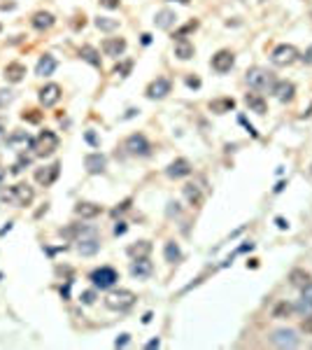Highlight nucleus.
I'll list each match as a JSON object with an SVG mask.
<instances>
[{"mask_svg":"<svg viewBox=\"0 0 312 350\" xmlns=\"http://www.w3.org/2000/svg\"><path fill=\"white\" fill-rule=\"evenodd\" d=\"M30 150H33V154H35V157H42V159L52 157V154L58 150V135L54 133V131H49V128L40 131V133H37V138H33V140H30Z\"/></svg>","mask_w":312,"mask_h":350,"instance_id":"f257e3e1","label":"nucleus"},{"mask_svg":"<svg viewBox=\"0 0 312 350\" xmlns=\"http://www.w3.org/2000/svg\"><path fill=\"white\" fill-rule=\"evenodd\" d=\"M2 198H5V201H9V203H14V206H19V208H26V206H30V203H33L35 191H33V187H30L28 182H17V185L9 189V191Z\"/></svg>","mask_w":312,"mask_h":350,"instance_id":"f03ea898","label":"nucleus"},{"mask_svg":"<svg viewBox=\"0 0 312 350\" xmlns=\"http://www.w3.org/2000/svg\"><path fill=\"white\" fill-rule=\"evenodd\" d=\"M245 80H247V84L254 91H268V89H273V84H275L273 72L266 70V68H250L247 75H245Z\"/></svg>","mask_w":312,"mask_h":350,"instance_id":"7ed1b4c3","label":"nucleus"},{"mask_svg":"<svg viewBox=\"0 0 312 350\" xmlns=\"http://www.w3.org/2000/svg\"><path fill=\"white\" fill-rule=\"evenodd\" d=\"M135 299H138V296H135L131 289H114V292H110V294L105 296V306L112 308V311H128V308L135 304Z\"/></svg>","mask_w":312,"mask_h":350,"instance_id":"20e7f679","label":"nucleus"},{"mask_svg":"<svg viewBox=\"0 0 312 350\" xmlns=\"http://www.w3.org/2000/svg\"><path fill=\"white\" fill-rule=\"evenodd\" d=\"M124 150L128 154H133V157H149L152 145H149V140H147L142 133H133V135H128V138H126Z\"/></svg>","mask_w":312,"mask_h":350,"instance_id":"39448f33","label":"nucleus"},{"mask_svg":"<svg viewBox=\"0 0 312 350\" xmlns=\"http://www.w3.org/2000/svg\"><path fill=\"white\" fill-rule=\"evenodd\" d=\"M116 280H119V273H116L112 266H100L91 273V283L100 289H110L116 285Z\"/></svg>","mask_w":312,"mask_h":350,"instance_id":"423d86ee","label":"nucleus"},{"mask_svg":"<svg viewBox=\"0 0 312 350\" xmlns=\"http://www.w3.org/2000/svg\"><path fill=\"white\" fill-rule=\"evenodd\" d=\"M75 248H77V252H80L82 257H91V255H96V252L100 250V241H98V233H96V229L89 233H82L80 238H75Z\"/></svg>","mask_w":312,"mask_h":350,"instance_id":"0eeeda50","label":"nucleus"},{"mask_svg":"<svg viewBox=\"0 0 312 350\" xmlns=\"http://www.w3.org/2000/svg\"><path fill=\"white\" fill-rule=\"evenodd\" d=\"M270 61L280 65V68H284V65H291L294 61H298V49L294 45H277L273 49V54H270Z\"/></svg>","mask_w":312,"mask_h":350,"instance_id":"6e6552de","label":"nucleus"},{"mask_svg":"<svg viewBox=\"0 0 312 350\" xmlns=\"http://www.w3.org/2000/svg\"><path fill=\"white\" fill-rule=\"evenodd\" d=\"M270 343L277 346V348H296L301 339H298V334L294 329H275L273 336H270Z\"/></svg>","mask_w":312,"mask_h":350,"instance_id":"1a4fd4ad","label":"nucleus"},{"mask_svg":"<svg viewBox=\"0 0 312 350\" xmlns=\"http://www.w3.org/2000/svg\"><path fill=\"white\" fill-rule=\"evenodd\" d=\"M210 65H212L214 72H228L235 65V54L233 52H228V49H222V52H217V54L212 56V61H210Z\"/></svg>","mask_w":312,"mask_h":350,"instance_id":"9d476101","label":"nucleus"},{"mask_svg":"<svg viewBox=\"0 0 312 350\" xmlns=\"http://www.w3.org/2000/svg\"><path fill=\"white\" fill-rule=\"evenodd\" d=\"M270 94L275 96L280 103H289V100L296 96V87L294 82H286V80H277L275 84H273V89H270Z\"/></svg>","mask_w":312,"mask_h":350,"instance_id":"9b49d317","label":"nucleus"},{"mask_svg":"<svg viewBox=\"0 0 312 350\" xmlns=\"http://www.w3.org/2000/svg\"><path fill=\"white\" fill-rule=\"evenodd\" d=\"M58 173H61V163L54 161V163H49V166H45V168H37V171H35V182H40V185L49 187V185H54V182H56Z\"/></svg>","mask_w":312,"mask_h":350,"instance_id":"f8f14e48","label":"nucleus"},{"mask_svg":"<svg viewBox=\"0 0 312 350\" xmlns=\"http://www.w3.org/2000/svg\"><path fill=\"white\" fill-rule=\"evenodd\" d=\"M61 100V87L58 84H45L42 89H40V103H42V108H54L56 103Z\"/></svg>","mask_w":312,"mask_h":350,"instance_id":"ddd939ff","label":"nucleus"},{"mask_svg":"<svg viewBox=\"0 0 312 350\" xmlns=\"http://www.w3.org/2000/svg\"><path fill=\"white\" fill-rule=\"evenodd\" d=\"M170 87H172V84H170L168 77H156V80H154L152 84L147 87V96H149V98H154V100L166 98V96L170 94Z\"/></svg>","mask_w":312,"mask_h":350,"instance_id":"4468645a","label":"nucleus"},{"mask_svg":"<svg viewBox=\"0 0 312 350\" xmlns=\"http://www.w3.org/2000/svg\"><path fill=\"white\" fill-rule=\"evenodd\" d=\"M84 166H86V171L91 173V175H98V173L105 171L107 166V157L100 152H91L84 157Z\"/></svg>","mask_w":312,"mask_h":350,"instance_id":"2eb2a0df","label":"nucleus"},{"mask_svg":"<svg viewBox=\"0 0 312 350\" xmlns=\"http://www.w3.org/2000/svg\"><path fill=\"white\" fill-rule=\"evenodd\" d=\"M103 52H105V56L119 59L126 52V40L124 37H105L103 40Z\"/></svg>","mask_w":312,"mask_h":350,"instance_id":"dca6fc26","label":"nucleus"},{"mask_svg":"<svg viewBox=\"0 0 312 350\" xmlns=\"http://www.w3.org/2000/svg\"><path fill=\"white\" fill-rule=\"evenodd\" d=\"M152 261H149V257H140V259H133V264H131V276L138 280H142V278H149L152 276Z\"/></svg>","mask_w":312,"mask_h":350,"instance_id":"f3484780","label":"nucleus"},{"mask_svg":"<svg viewBox=\"0 0 312 350\" xmlns=\"http://www.w3.org/2000/svg\"><path fill=\"white\" fill-rule=\"evenodd\" d=\"M166 175L172 180H179V178H187L191 175V163L187 159H175V161L170 163L168 168H166Z\"/></svg>","mask_w":312,"mask_h":350,"instance_id":"a211bd4d","label":"nucleus"},{"mask_svg":"<svg viewBox=\"0 0 312 350\" xmlns=\"http://www.w3.org/2000/svg\"><path fill=\"white\" fill-rule=\"evenodd\" d=\"M26 77V65L19 61H12L5 65V80L12 82V84H17V82H21Z\"/></svg>","mask_w":312,"mask_h":350,"instance_id":"6ab92c4d","label":"nucleus"},{"mask_svg":"<svg viewBox=\"0 0 312 350\" xmlns=\"http://www.w3.org/2000/svg\"><path fill=\"white\" fill-rule=\"evenodd\" d=\"M56 65H58V61H56L52 54L40 56V61H37V65H35V75H40V77H49V75L56 70Z\"/></svg>","mask_w":312,"mask_h":350,"instance_id":"aec40b11","label":"nucleus"},{"mask_svg":"<svg viewBox=\"0 0 312 350\" xmlns=\"http://www.w3.org/2000/svg\"><path fill=\"white\" fill-rule=\"evenodd\" d=\"M194 52H196V49H194V45L189 42L187 37H177V40H175V56H177L179 61H189V59L194 56Z\"/></svg>","mask_w":312,"mask_h":350,"instance_id":"412c9836","label":"nucleus"},{"mask_svg":"<svg viewBox=\"0 0 312 350\" xmlns=\"http://www.w3.org/2000/svg\"><path fill=\"white\" fill-rule=\"evenodd\" d=\"M30 24H33V28H37V31H47V28H52L54 24H56V19H54L52 12H35L33 19H30Z\"/></svg>","mask_w":312,"mask_h":350,"instance_id":"4be33fe9","label":"nucleus"},{"mask_svg":"<svg viewBox=\"0 0 312 350\" xmlns=\"http://www.w3.org/2000/svg\"><path fill=\"white\" fill-rule=\"evenodd\" d=\"M175 21H177V17H175L172 9H161V12H156V17H154V24H156L159 28H163V31L172 28L175 26Z\"/></svg>","mask_w":312,"mask_h":350,"instance_id":"5701e85b","label":"nucleus"},{"mask_svg":"<svg viewBox=\"0 0 312 350\" xmlns=\"http://www.w3.org/2000/svg\"><path fill=\"white\" fill-rule=\"evenodd\" d=\"M75 213L82 217V220H91V217H98L100 215V206L96 203H89V201H80L75 206Z\"/></svg>","mask_w":312,"mask_h":350,"instance_id":"b1692460","label":"nucleus"},{"mask_svg":"<svg viewBox=\"0 0 312 350\" xmlns=\"http://www.w3.org/2000/svg\"><path fill=\"white\" fill-rule=\"evenodd\" d=\"M245 103H247V108H250L252 112H256V115H263V112H266V100H263V96H259V94H247V96H245Z\"/></svg>","mask_w":312,"mask_h":350,"instance_id":"393cba45","label":"nucleus"},{"mask_svg":"<svg viewBox=\"0 0 312 350\" xmlns=\"http://www.w3.org/2000/svg\"><path fill=\"white\" fill-rule=\"evenodd\" d=\"M182 194H184V198H187L191 206H198V203L203 201V191H200L198 185H184V187H182Z\"/></svg>","mask_w":312,"mask_h":350,"instance_id":"a878e982","label":"nucleus"},{"mask_svg":"<svg viewBox=\"0 0 312 350\" xmlns=\"http://www.w3.org/2000/svg\"><path fill=\"white\" fill-rule=\"evenodd\" d=\"M149 252H152V243H149V241H138V243H133V245L128 248V255H131L133 259L147 257Z\"/></svg>","mask_w":312,"mask_h":350,"instance_id":"bb28decb","label":"nucleus"},{"mask_svg":"<svg viewBox=\"0 0 312 350\" xmlns=\"http://www.w3.org/2000/svg\"><path fill=\"white\" fill-rule=\"evenodd\" d=\"M163 257H166V261H170V264H177V261L182 259V250H179L177 243L175 241L166 243V248H163Z\"/></svg>","mask_w":312,"mask_h":350,"instance_id":"cd10ccee","label":"nucleus"},{"mask_svg":"<svg viewBox=\"0 0 312 350\" xmlns=\"http://www.w3.org/2000/svg\"><path fill=\"white\" fill-rule=\"evenodd\" d=\"M80 56H82V61H86V63H91L93 68H100V56H98V52L93 49L91 45H84L80 49Z\"/></svg>","mask_w":312,"mask_h":350,"instance_id":"c85d7f7f","label":"nucleus"},{"mask_svg":"<svg viewBox=\"0 0 312 350\" xmlns=\"http://www.w3.org/2000/svg\"><path fill=\"white\" fill-rule=\"evenodd\" d=\"M235 108V100L233 98H217L210 103V110L212 112H217V115H224V112H231V110Z\"/></svg>","mask_w":312,"mask_h":350,"instance_id":"c756f323","label":"nucleus"},{"mask_svg":"<svg viewBox=\"0 0 312 350\" xmlns=\"http://www.w3.org/2000/svg\"><path fill=\"white\" fill-rule=\"evenodd\" d=\"M96 28L98 31H105V33H112L119 28V19H110V17H98L96 19Z\"/></svg>","mask_w":312,"mask_h":350,"instance_id":"7c9ffc66","label":"nucleus"},{"mask_svg":"<svg viewBox=\"0 0 312 350\" xmlns=\"http://www.w3.org/2000/svg\"><path fill=\"white\" fill-rule=\"evenodd\" d=\"M298 311H310L312 308V283H308L303 287V294H301V301L296 306Z\"/></svg>","mask_w":312,"mask_h":350,"instance_id":"2f4dec72","label":"nucleus"},{"mask_svg":"<svg viewBox=\"0 0 312 350\" xmlns=\"http://www.w3.org/2000/svg\"><path fill=\"white\" fill-rule=\"evenodd\" d=\"M30 135L26 133V131H14V133L7 138V145L9 147H17V145H30Z\"/></svg>","mask_w":312,"mask_h":350,"instance_id":"473e14b6","label":"nucleus"},{"mask_svg":"<svg viewBox=\"0 0 312 350\" xmlns=\"http://www.w3.org/2000/svg\"><path fill=\"white\" fill-rule=\"evenodd\" d=\"M289 280H291V285H296V287H305V285L310 283V273H305V271L296 269V271H291Z\"/></svg>","mask_w":312,"mask_h":350,"instance_id":"72a5a7b5","label":"nucleus"},{"mask_svg":"<svg viewBox=\"0 0 312 350\" xmlns=\"http://www.w3.org/2000/svg\"><path fill=\"white\" fill-rule=\"evenodd\" d=\"M30 161H33V159H30V157H26V154H24V157H19V161L12 166V173H14V175H17V173H21L26 166H30Z\"/></svg>","mask_w":312,"mask_h":350,"instance_id":"f704fd0d","label":"nucleus"},{"mask_svg":"<svg viewBox=\"0 0 312 350\" xmlns=\"http://www.w3.org/2000/svg\"><path fill=\"white\" fill-rule=\"evenodd\" d=\"M196 28H198V21H189L187 26H182V28H179V31H177V33H175L172 37H175V40H177V37H184L187 33H191V31H196Z\"/></svg>","mask_w":312,"mask_h":350,"instance_id":"c9c22d12","label":"nucleus"},{"mask_svg":"<svg viewBox=\"0 0 312 350\" xmlns=\"http://www.w3.org/2000/svg\"><path fill=\"white\" fill-rule=\"evenodd\" d=\"M14 100V94L9 89H0V108H7L9 103Z\"/></svg>","mask_w":312,"mask_h":350,"instance_id":"e433bc0d","label":"nucleus"},{"mask_svg":"<svg viewBox=\"0 0 312 350\" xmlns=\"http://www.w3.org/2000/svg\"><path fill=\"white\" fill-rule=\"evenodd\" d=\"M21 119H24V122H30V124H37V122L42 119V115H40L37 110H28V112L21 115Z\"/></svg>","mask_w":312,"mask_h":350,"instance_id":"4c0bfd02","label":"nucleus"},{"mask_svg":"<svg viewBox=\"0 0 312 350\" xmlns=\"http://www.w3.org/2000/svg\"><path fill=\"white\" fill-rule=\"evenodd\" d=\"M291 311H294V306H289V304H280V306L275 308V318H280V315H284V313L289 315Z\"/></svg>","mask_w":312,"mask_h":350,"instance_id":"58836bf2","label":"nucleus"},{"mask_svg":"<svg viewBox=\"0 0 312 350\" xmlns=\"http://www.w3.org/2000/svg\"><path fill=\"white\" fill-rule=\"evenodd\" d=\"M93 301H96V292H93V289H89V292H84V294H82V304H93Z\"/></svg>","mask_w":312,"mask_h":350,"instance_id":"ea45409f","label":"nucleus"},{"mask_svg":"<svg viewBox=\"0 0 312 350\" xmlns=\"http://www.w3.org/2000/svg\"><path fill=\"white\" fill-rule=\"evenodd\" d=\"M131 68H133V61H126L124 65H119V68H116V75H121V77H126Z\"/></svg>","mask_w":312,"mask_h":350,"instance_id":"a19ab883","label":"nucleus"},{"mask_svg":"<svg viewBox=\"0 0 312 350\" xmlns=\"http://www.w3.org/2000/svg\"><path fill=\"white\" fill-rule=\"evenodd\" d=\"M128 206H131V198H126V201H124V203H119V206H116L114 208V210H112V215H119V213H124V210H128Z\"/></svg>","mask_w":312,"mask_h":350,"instance_id":"79ce46f5","label":"nucleus"},{"mask_svg":"<svg viewBox=\"0 0 312 350\" xmlns=\"http://www.w3.org/2000/svg\"><path fill=\"white\" fill-rule=\"evenodd\" d=\"M168 215L172 217V215H179V203L177 201H170L168 203Z\"/></svg>","mask_w":312,"mask_h":350,"instance_id":"37998d69","label":"nucleus"},{"mask_svg":"<svg viewBox=\"0 0 312 350\" xmlns=\"http://www.w3.org/2000/svg\"><path fill=\"white\" fill-rule=\"evenodd\" d=\"M84 138H86V143L93 145V147L98 145V138H96V133H93V131H86V133H84Z\"/></svg>","mask_w":312,"mask_h":350,"instance_id":"c03bdc74","label":"nucleus"},{"mask_svg":"<svg viewBox=\"0 0 312 350\" xmlns=\"http://www.w3.org/2000/svg\"><path fill=\"white\" fill-rule=\"evenodd\" d=\"M103 7H107V9H114V7H119V0H98Z\"/></svg>","mask_w":312,"mask_h":350,"instance_id":"a18cd8bd","label":"nucleus"},{"mask_svg":"<svg viewBox=\"0 0 312 350\" xmlns=\"http://www.w3.org/2000/svg\"><path fill=\"white\" fill-rule=\"evenodd\" d=\"M128 341H131V336H128V334H121V339H116L114 346H116V348H124Z\"/></svg>","mask_w":312,"mask_h":350,"instance_id":"49530a36","label":"nucleus"},{"mask_svg":"<svg viewBox=\"0 0 312 350\" xmlns=\"http://www.w3.org/2000/svg\"><path fill=\"white\" fill-rule=\"evenodd\" d=\"M301 59H303V61H305V63H308V65H312V45H310V47H308V49H305V54H303V56H301Z\"/></svg>","mask_w":312,"mask_h":350,"instance_id":"de8ad7c7","label":"nucleus"},{"mask_svg":"<svg viewBox=\"0 0 312 350\" xmlns=\"http://www.w3.org/2000/svg\"><path fill=\"white\" fill-rule=\"evenodd\" d=\"M121 233H126V222H119L114 226V236H121Z\"/></svg>","mask_w":312,"mask_h":350,"instance_id":"09e8293b","label":"nucleus"},{"mask_svg":"<svg viewBox=\"0 0 312 350\" xmlns=\"http://www.w3.org/2000/svg\"><path fill=\"white\" fill-rule=\"evenodd\" d=\"M187 84L194 87V89H198V87H200V80H198V77H187Z\"/></svg>","mask_w":312,"mask_h":350,"instance_id":"8fccbe9b","label":"nucleus"},{"mask_svg":"<svg viewBox=\"0 0 312 350\" xmlns=\"http://www.w3.org/2000/svg\"><path fill=\"white\" fill-rule=\"evenodd\" d=\"M303 329H305V332H312V318L303 322Z\"/></svg>","mask_w":312,"mask_h":350,"instance_id":"3c124183","label":"nucleus"},{"mask_svg":"<svg viewBox=\"0 0 312 350\" xmlns=\"http://www.w3.org/2000/svg\"><path fill=\"white\" fill-rule=\"evenodd\" d=\"M5 178H7V171H5V168H2V166H0V185H2V182H5Z\"/></svg>","mask_w":312,"mask_h":350,"instance_id":"603ef678","label":"nucleus"},{"mask_svg":"<svg viewBox=\"0 0 312 350\" xmlns=\"http://www.w3.org/2000/svg\"><path fill=\"white\" fill-rule=\"evenodd\" d=\"M277 226H280V229H286V226H289V224H286V222H284V220H282V217H277Z\"/></svg>","mask_w":312,"mask_h":350,"instance_id":"864d4df0","label":"nucleus"},{"mask_svg":"<svg viewBox=\"0 0 312 350\" xmlns=\"http://www.w3.org/2000/svg\"><path fill=\"white\" fill-rule=\"evenodd\" d=\"M5 135H7V133H5V126L0 124V143H5Z\"/></svg>","mask_w":312,"mask_h":350,"instance_id":"5fc2aeb1","label":"nucleus"},{"mask_svg":"<svg viewBox=\"0 0 312 350\" xmlns=\"http://www.w3.org/2000/svg\"><path fill=\"white\" fill-rule=\"evenodd\" d=\"M142 42H144V45H149V42H152V35H149V33H144V35H142Z\"/></svg>","mask_w":312,"mask_h":350,"instance_id":"6e6d98bb","label":"nucleus"},{"mask_svg":"<svg viewBox=\"0 0 312 350\" xmlns=\"http://www.w3.org/2000/svg\"><path fill=\"white\" fill-rule=\"evenodd\" d=\"M147 348H159V339H154V341L147 343Z\"/></svg>","mask_w":312,"mask_h":350,"instance_id":"4d7b16f0","label":"nucleus"},{"mask_svg":"<svg viewBox=\"0 0 312 350\" xmlns=\"http://www.w3.org/2000/svg\"><path fill=\"white\" fill-rule=\"evenodd\" d=\"M177 2H182V5H189V0H177Z\"/></svg>","mask_w":312,"mask_h":350,"instance_id":"13d9d810","label":"nucleus"},{"mask_svg":"<svg viewBox=\"0 0 312 350\" xmlns=\"http://www.w3.org/2000/svg\"><path fill=\"white\" fill-rule=\"evenodd\" d=\"M0 31H2V26H0Z\"/></svg>","mask_w":312,"mask_h":350,"instance_id":"bf43d9fd","label":"nucleus"}]
</instances>
